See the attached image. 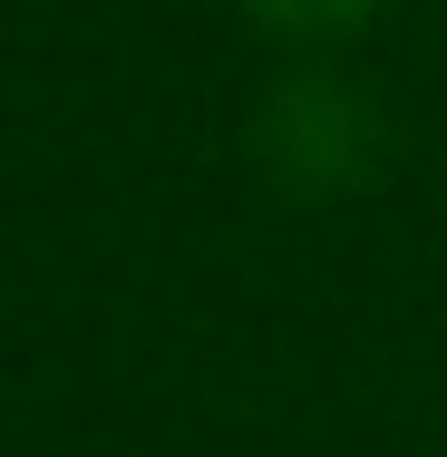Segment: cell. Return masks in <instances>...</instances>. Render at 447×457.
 <instances>
[{
  "label": "cell",
  "mask_w": 447,
  "mask_h": 457,
  "mask_svg": "<svg viewBox=\"0 0 447 457\" xmlns=\"http://www.w3.org/2000/svg\"><path fill=\"white\" fill-rule=\"evenodd\" d=\"M263 20H282V29H341V20H360L369 0H253Z\"/></svg>",
  "instance_id": "obj_2"
},
{
  "label": "cell",
  "mask_w": 447,
  "mask_h": 457,
  "mask_svg": "<svg viewBox=\"0 0 447 457\" xmlns=\"http://www.w3.org/2000/svg\"><path fill=\"white\" fill-rule=\"evenodd\" d=\"M253 146L292 195H341V185H360L379 166V107L360 88H341V79H282Z\"/></svg>",
  "instance_id": "obj_1"
}]
</instances>
